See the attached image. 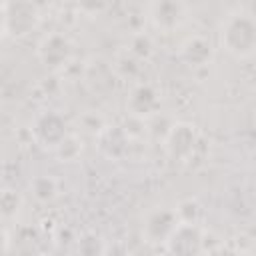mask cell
I'll return each mask as SVG.
<instances>
[{
    "label": "cell",
    "instance_id": "1",
    "mask_svg": "<svg viewBox=\"0 0 256 256\" xmlns=\"http://www.w3.org/2000/svg\"><path fill=\"white\" fill-rule=\"evenodd\" d=\"M218 44L232 58L246 60L256 56V14L252 10H232L218 28Z\"/></svg>",
    "mask_w": 256,
    "mask_h": 256
},
{
    "label": "cell",
    "instance_id": "2",
    "mask_svg": "<svg viewBox=\"0 0 256 256\" xmlns=\"http://www.w3.org/2000/svg\"><path fill=\"white\" fill-rule=\"evenodd\" d=\"M2 36L10 40H22L38 30L42 24V10L30 0H4L0 4Z\"/></svg>",
    "mask_w": 256,
    "mask_h": 256
},
{
    "label": "cell",
    "instance_id": "3",
    "mask_svg": "<svg viewBox=\"0 0 256 256\" xmlns=\"http://www.w3.org/2000/svg\"><path fill=\"white\" fill-rule=\"evenodd\" d=\"M36 58L48 72H60L72 62L74 44L64 32H48L36 44Z\"/></svg>",
    "mask_w": 256,
    "mask_h": 256
},
{
    "label": "cell",
    "instance_id": "4",
    "mask_svg": "<svg viewBox=\"0 0 256 256\" xmlns=\"http://www.w3.org/2000/svg\"><path fill=\"white\" fill-rule=\"evenodd\" d=\"M146 18L160 34L182 28L190 18V6L182 0H154L146 6Z\"/></svg>",
    "mask_w": 256,
    "mask_h": 256
},
{
    "label": "cell",
    "instance_id": "5",
    "mask_svg": "<svg viewBox=\"0 0 256 256\" xmlns=\"http://www.w3.org/2000/svg\"><path fill=\"white\" fill-rule=\"evenodd\" d=\"M178 224L180 220L176 208H166V206L150 208L142 220V228H140L142 240L150 246H164Z\"/></svg>",
    "mask_w": 256,
    "mask_h": 256
},
{
    "label": "cell",
    "instance_id": "6",
    "mask_svg": "<svg viewBox=\"0 0 256 256\" xmlns=\"http://www.w3.org/2000/svg\"><path fill=\"white\" fill-rule=\"evenodd\" d=\"M198 142H200V136H198V130L194 124L190 122H176L168 128L166 136H164V152L170 160L174 162H188L196 148H198Z\"/></svg>",
    "mask_w": 256,
    "mask_h": 256
},
{
    "label": "cell",
    "instance_id": "7",
    "mask_svg": "<svg viewBox=\"0 0 256 256\" xmlns=\"http://www.w3.org/2000/svg\"><path fill=\"white\" fill-rule=\"evenodd\" d=\"M168 256H202L206 250L204 230L200 224L180 222L164 244Z\"/></svg>",
    "mask_w": 256,
    "mask_h": 256
},
{
    "label": "cell",
    "instance_id": "8",
    "mask_svg": "<svg viewBox=\"0 0 256 256\" xmlns=\"http://www.w3.org/2000/svg\"><path fill=\"white\" fill-rule=\"evenodd\" d=\"M68 134L70 132H68L66 120L58 112H42L32 124L34 142L38 146H42L44 150H50V152H54Z\"/></svg>",
    "mask_w": 256,
    "mask_h": 256
},
{
    "label": "cell",
    "instance_id": "9",
    "mask_svg": "<svg viewBox=\"0 0 256 256\" xmlns=\"http://www.w3.org/2000/svg\"><path fill=\"white\" fill-rule=\"evenodd\" d=\"M160 104H162V96H160L158 88L150 82L134 84L126 98L128 116H134L140 120H148V118L156 116L160 110Z\"/></svg>",
    "mask_w": 256,
    "mask_h": 256
},
{
    "label": "cell",
    "instance_id": "10",
    "mask_svg": "<svg viewBox=\"0 0 256 256\" xmlns=\"http://www.w3.org/2000/svg\"><path fill=\"white\" fill-rule=\"evenodd\" d=\"M178 58L188 68H204L214 58V44L202 34H192L178 46Z\"/></svg>",
    "mask_w": 256,
    "mask_h": 256
},
{
    "label": "cell",
    "instance_id": "11",
    "mask_svg": "<svg viewBox=\"0 0 256 256\" xmlns=\"http://www.w3.org/2000/svg\"><path fill=\"white\" fill-rule=\"evenodd\" d=\"M130 138L122 126H102L96 132V148L108 160H122L128 154Z\"/></svg>",
    "mask_w": 256,
    "mask_h": 256
},
{
    "label": "cell",
    "instance_id": "12",
    "mask_svg": "<svg viewBox=\"0 0 256 256\" xmlns=\"http://www.w3.org/2000/svg\"><path fill=\"white\" fill-rule=\"evenodd\" d=\"M28 190H30V196L38 202V204H50L58 198V182L56 178L48 176V174H40V176H34L28 184Z\"/></svg>",
    "mask_w": 256,
    "mask_h": 256
},
{
    "label": "cell",
    "instance_id": "13",
    "mask_svg": "<svg viewBox=\"0 0 256 256\" xmlns=\"http://www.w3.org/2000/svg\"><path fill=\"white\" fill-rule=\"evenodd\" d=\"M76 256H106V240L94 230H86L76 240Z\"/></svg>",
    "mask_w": 256,
    "mask_h": 256
},
{
    "label": "cell",
    "instance_id": "14",
    "mask_svg": "<svg viewBox=\"0 0 256 256\" xmlns=\"http://www.w3.org/2000/svg\"><path fill=\"white\" fill-rule=\"evenodd\" d=\"M82 138L78 136V134H68L62 142H60V146L54 150V154H56V158L60 160V162H72V160H76L80 154H82Z\"/></svg>",
    "mask_w": 256,
    "mask_h": 256
},
{
    "label": "cell",
    "instance_id": "15",
    "mask_svg": "<svg viewBox=\"0 0 256 256\" xmlns=\"http://www.w3.org/2000/svg\"><path fill=\"white\" fill-rule=\"evenodd\" d=\"M128 54H132L138 62L148 60L154 54V42L148 34H134L128 44Z\"/></svg>",
    "mask_w": 256,
    "mask_h": 256
},
{
    "label": "cell",
    "instance_id": "16",
    "mask_svg": "<svg viewBox=\"0 0 256 256\" xmlns=\"http://www.w3.org/2000/svg\"><path fill=\"white\" fill-rule=\"evenodd\" d=\"M176 214H178V220L180 222L198 224L200 222V216H202V206H200V202L196 198H186V200L178 202Z\"/></svg>",
    "mask_w": 256,
    "mask_h": 256
},
{
    "label": "cell",
    "instance_id": "17",
    "mask_svg": "<svg viewBox=\"0 0 256 256\" xmlns=\"http://www.w3.org/2000/svg\"><path fill=\"white\" fill-rule=\"evenodd\" d=\"M0 206H2V218L8 222L12 218L18 216L20 208H22V196L16 190H2V198H0Z\"/></svg>",
    "mask_w": 256,
    "mask_h": 256
},
{
    "label": "cell",
    "instance_id": "18",
    "mask_svg": "<svg viewBox=\"0 0 256 256\" xmlns=\"http://www.w3.org/2000/svg\"><path fill=\"white\" fill-rule=\"evenodd\" d=\"M20 248L16 250V256H38L40 254V248H38V240H34L32 236H18L16 238Z\"/></svg>",
    "mask_w": 256,
    "mask_h": 256
},
{
    "label": "cell",
    "instance_id": "19",
    "mask_svg": "<svg viewBox=\"0 0 256 256\" xmlns=\"http://www.w3.org/2000/svg\"><path fill=\"white\" fill-rule=\"evenodd\" d=\"M208 256H246L240 248H236V246H230V244H220V246H216V248H212L210 252H208Z\"/></svg>",
    "mask_w": 256,
    "mask_h": 256
},
{
    "label": "cell",
    "instance_id": "20",
    "mask_svg": "<svg viewBox=\"0 0 256 256\" xmlns=\"http://www.w3.org/2000/svg\"><path fill=\"white\" fill-rule=\"evenodd\" d=\"M124 256H128V254H124Z\"/></svg>",
    "mask_w": 256,
    "mask_h": 256
}]
</instances>
